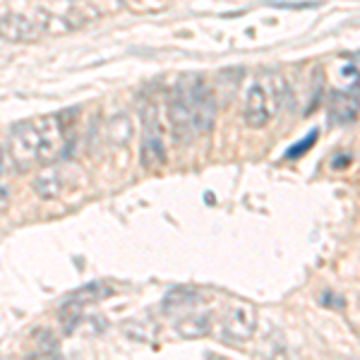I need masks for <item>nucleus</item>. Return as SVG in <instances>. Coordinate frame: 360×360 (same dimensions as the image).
Segmentation results:
<instances>
[{"label": "nucleus", "instance_id": "13", "mask_svg": "<svg viewBox=\"0 0 360 360\" xmlns=\"http://www.w3.org/2000/svg\"><path fill=\"white\" fill-rule=\"evenodd\" d=\"M315 139H317V132H310V135H307L303 142H298L295 144V147L291 149V152H288V159H295V156H300V154H305L307 149L312 147V144H315Z\"/></svg>", "mask_w": 360, "mask_h": 360}, {"label": "nucleus", "instance_id": "10", "mask_svg": "<svg viewBox=\"0 0 360 360\" xmlns=\"http://www.w3.org/2000/svg\"><path fill=\"white\" fill-rule=\"evenodd\" d=\"M34 17H37V22L41 25L44 34H56V37H60V34H68L75 29V25H70L65 17L53 15V13H49V10H37Z\"/></svg>", "mask_w": 360, "mask_h": 360}, {"label": "nucleus", "instance_id": "1", "mask_svg": "<svg viewBox=\"0 0 360 360\" xmlns=\"http://www.w3.org/2000/svg\"><path fill=\"white\" fill-rule=\"evenodd\" d=\"M65 125L60 115H44L13 127L10 156L17 171L25 173L34 166L56 164L65 154Z\"/></svg>", "mask_w": 360, "mask_h": 360}, {"label": "nucleus", "instance_id": "7", "mask_svg": "<svg viewBox=\"0 0 360 360\" xmlns=\"http://www.w3.org/2000/svg\"><path fill=\"white\" fill-rule=\"evenodd\" d=\"M34 193H37L41 200H56V197L63 195L65 190V180H63V171L56 164L41 166L39 176L34 178Z\"/></svg>", "mask_w": 360, "mask_h": 360}, {"label": "nucleus", "instance_id": "11", "mask_svg": "<svg viewBox=\"0 0 360 360\" xmlns=\"http://www.w3.org/2000/svg\"><path fill=\"white\" fill-rule=\"evenodd\" d=\"M106 293H111V288H106V286H101V283H89V286H84V288H79L77 293L70 298V303H77V305H84V303H96L101 295H106Z\"/></svg>", "mask_w": 360, "mask_h": 360}, {"label": "nucleus", "instance_id": "2", "mask_svg": "<svg viewBox=\"0 0 360 360\" xmlns=\"http://www.w3.org/2000/svg\"><path fill=\"white\" fill-rule=\"evenodd\" d=\"M283 91H286V82L276 70H266L255 77V82L250 84L248 96H245V111L243 118L250 127L259 130V127L269 125L271 118L278 113L283 101Z\"/></svg>", "mask_w": 360, "mask_h": 360}, {"label": "nucleus", "instance_id": "12", "mask_svg": "<svg viewBox=\"0 0 360 360\" xmlns=\"http://www.w3.org/2000/svg\"><path fill=\"white\" fill-rule=\"evenodd\" d=\"M125 8L135 10V13H152V10H161L166 0H120Z\"/></svg>", "mask_w": 360, "mask_h": 360}, {"label": "nucleus", "instance_id": "4", "mask_svg": "<svg viewBox=\"0 0 360 360\" xmlns=\"http://www.w3.org/2000/svg\"><path fill=\"white\" fill-rule=\"evenodd\" d=\"M144 137H142V166L159 168L166 164V127L159 106L149 103L142 111Z\"/></svg>", "mask_w": 360, "mask_h": 360}, {"label": "nucleus", "instance_id": "5", "mask_svg": "<svg viewBox=\"0 0 360 360\" xmlns=\"http://www.w3.org/2000/svg\"><path fill=\"white\" fill-rule=\"evenodd\" d=\"M255 327H257V307L252 303H245V300H233L224 312L221 319V332H224V341H248L252 339Z\"/></svg>", "mask_w": 360, "mask_h": 360}, {"label": "nucleus", "instance_id": "8", "mask_svg": "<svg viewBox=\"0 0 360 360\" xmlns=\"http://www.w3.org/2000/svg\"><path fill=\"white\" fill-rule=\"evenodd\" d=\"M360 113V101L348 91H339L332 98V115L339 123H353Z\"/></svg>", "mask_w": 360, "mask_h": 360}, {"label": "nucleus", "instance_id": "3", "mask_svg": "<svg viewBox=\"0 0 360 360\" xmlns=\"http://www.w3.org/2000/svg\"><path fill=\"white\" fill-rule=\"evenodd\" d=\"M173 96L185 106L197 135H205V132L212 130L214 120H217V103H214L212 91H209V86L200 75L180 77V82L173 89Z\"/></svg>", "mask_w": 360, "mask_h": 360}, {"label": "nucleus", "instance_id": "6", "mask_svg": "<svg viewBox=\"0 0 360 360\" xmlns=\"http://www.w3.org/2000/svg\"><path fill=\"white\" fill-rule=\"evenodd\" d=\"M44 34L37 17H27L22 13H5L0 15V37L13 44H32Z\"/></svg>", "mask_w": 360, "mask_h": 360}, {"label": "nucleus", "instance_id": "9", "mask_svg": "<svg viewBox=\"0 0 360 360\" xmlns=\"http://www.w3.org/2000/svg\"><path fill=\"white\" fill-rule=\"evenodd\" d=\"M176 329L183 339H200V336L209 334L212 322H209V315H190V317L178 319Z\"/></svg>", "mask_w": 360, "mask_h": 360}]
</instances>
